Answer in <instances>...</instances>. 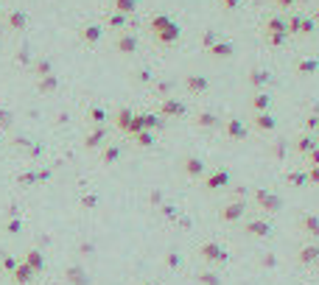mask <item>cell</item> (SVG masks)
<instances>
[{"instance_id":"1","label":"cell","mask_w":319,"mask_h":285,"mask_svg":"<svg viewBox=\"0 0 319 285\" xmlns=\"http://www.w3.org/2000/svg\"><path fill=\"white\" fill-rule=\"evenodd\" d=\"M255 199H258V204H261L266 213H277V210L283 207V199H280V196H275V193H269V190H258Z\"/></svg>"},{"instance_id":"2","label":"cell","mask_w":319,"mask_h":285,"mask_svg":"<svg viewBox=\"0 0 319 285\" xmlns=\"http://www.w3.org/2000/svg\"><path fill=\"white\" fill-rule=\"evenodd\" d=\"M199 255L205 257V260H210V263H224V260H227V252L221 249L219 243H205V246L199 249Z\"/></svg>"},{"instance_id":"3","label":"cell","mask_w":319,"mask_h":285,"mask_svg":"<svg viewBox=\"0 0 319 285\" xmlns=\"http://www.w3.org/2000/svg\"><path fill=\"white\" fill-rule=\"evenodd\" d=\"M247 232L252 238H269L272 235V224H266V221H249L247 224Z\"/></svg>"},{"instance_id":"4","label":"cell","mask_w":319,"mask_h":285,"mask_svg":"<svg viewBox=\"0 0 319 285\" xmlns=\"http://www.w3.org/2000/svg\"><path fill=\"white\" fill-rule=\"evenodd\" d=\"M266 34H286L289 36V31H286V20L283 17H272V20H266Z\"/></svg>"},{"instance_id":"5","label":"cell","mask_w":319,"mask_h":285,"mask_svg":"<svg viewBox=\"0 0 319 285\" xmlns=\"http://www.w3.org/2000/svg\"><path fill=\"white\" fill-rule=\"evenodd\" d=\"M317 257H319V246H303V249H300V263L314 266L317 263Z\"/></svg>"},{"instance_id":"6","label":"cell","mask_w":319,"mask_h":285,"mask_svg":"<svg viewBox=\"0 0 319 285\" xmlns=\"http://www.w3.org/2000/svg\"><path fill=\"white\" fill-rule=\"evenodd\" d=\"M238 218H244V204H230L221 213V221H238Z\"/></svg>"},{"instance_id":"7","label":"cell","mask_w":319,"mask_h":285,"mask_svg":"<svg viewBox=\"0 0 319 285\" xmlns=\"http://www.w3.org/2000/svg\"><path fill=\"white\" fill-rule=\"evenodd\" d=\"M303 229L308 232V235L319 238V215H305V218H303Z\"/></svg>"},{"instance_id":"8","label":"cell","mask_w":319,"mask_h":285,"mask_svg":"<svg viewBox=\"0 0 319 285\" xmlns=\"http://www.w3.org/2000/svg\"><path fill=\"white\" fill-rule=\"evenodd\" d=\"M255 126H258V129H266V132H272V129H275V118L261 112V115L255 118Z\"/></svg>"},{"instance_id":"9","label":"cell","mask_w":319,"mask_h":285,"mask_svg":"<svg viewBox=\"0 0 319 285\" xmlns=\"http://www.w3.org/2000/svg\"><path fill=\"white\" fill-rule=\"evenodd\" d=\"M252 104H255V109H261V112H263V109H269L272 98H269V95H266V93H258V95H255V101H252Z\"/></svg>"},{"instance_id":"10","label":"cell","mask_w":319,"mask_h":285,"mask_svg":"<svg viewBox=\"0 0 319 285\" xmlns=\"http://www.w3.org/2000/svg\"><path fill=\"white\" fill-rule=\"evenodd\" d=\"M317 67H319V62H317V59H303L297 70H300V73H314Z\"/></svg>"},{"instance_id":"11","label":"cell","mask_w":319,"mask_h":285,"mask_svg":"<svg viewBox=\"0 0 319 285\" xmlns=\"http://www.w3.org/2000/svg\"><path fill=\"white\" fill-rule=\"evenodd\" d=\"M286 182H291V185L303 187L305 182H308V173H289V176H286Z\"/></svg>"},{"instance_id":"12","label":"cell","mask_w":319,"mask_h":285,"mask_svg":"<svg viewBox=\"0 0 319 285\" xmlns=\"http://www.w3.org/2000/svg\"><path fill=\"white\" fill-rule=\"evenodd\" d=\"M14 280H17V283H28V280H31V269H28V266H20V269L14 271Z\"/></svg>"},{"instance_id":"13","label":"cell","mask_w":319,"mask_h":285,"mask_svg":"<svg viewBox=\"0 0 319 285\" xmlns=\"http://www.w3.org/2000/svg\"><path fill=\"white\" fill-rule=\"evenodd\" d=\"M199 283H202V285H221V277L207 271V274H202V277H199Z\"/></svg>"},{"instance_id":"14","label":"cell","mask_w":319,"mask_h":285,"mask_svg":"<svg viewBox=\"0 0 319 285\" xmlns=\"http://www.w3.org/2000/svg\"><path fill=\"white\" fill-rule=\"evenodd\" d=\"M213 53H216V56H233V45H216V48H213Z\"/></svg>"},{"instance_id":"15","label":"cell","mask_w":319,"mask_h":285,"mask_svg":"<svg viewBox=\"0 0 319 285\" xmlns=\"http://www.w3.org/2000/svg\"><path fill=\"white\" fill-rule=\"evenodd\" d=\"M115 8H121V11H132V8H135V0H115Z\"/></svg>"},{"instance_id":"16","label":"cell","mask_w":319,"mask_h":285,"mask_svg":"<svg viewBox=\"0 0 319 285\" xmlns=\"http://www.w3.org/2000/svg\"><path fill=\"white\" fill-rule=\"evenodd\" d=\"M263 81H269V73H263V70L252 73V84H263Z\"/></svg>"},{"instance_id":"17","label":"cell","mask_w":319,"mask_h":285,"mask_svg":"<svg viewBox=\"0 0 319 285\" xmlns=\"http://www.w3.org/2000/svg\"><path fill=\"white\" fill-rule=\"evenodd\" d=\"M230 135H233V137H244L247 132H244L241 123H230Z\"/></svg>"},{"instance_id":"18","label":"cell","mask_w":319,"mask_h":285,"mask_svg":"<svg viewBox=\"0 0 319 285\" xmlns=\"http://www.w3.org/2000/svg\"><path fill=\"white\" fill-rule=\"evenodd\" d=\"M219 185H227V173H216L210 182V187H219Z\"/></svg>"},{"instance_id":"19","label":"cell","mask_w":319,"mask_h":285,"mask_svg":"<svg viewBox=\"0 0 319 285\" xmlns=\"http://www.w3.org/2000/svg\"><path fill=\"white\" fill-rule=\"evenodd\" d=\"M28 263L34 266V269H42V257L36 255V252H31V257H28Z\"/></svg>"},{"instance_id":"20","label":"cell","mask_w":319,"mask_h":285,"mask_svg":"<svg viewBox=\"0 0 319 285\" xmlns=\"http://www.w3.org/2000/svg\"><path fill=\"white\" fill-rule=\"evenodd\" d=\"M314 145H317V142H314V140H308V137H303V140H300V151H311Z\"/></svg>"},{"instance_id":"21","label":"cell","mask_w":319,"mask_h":285,"mask_svg":"<svg viewBox=\"0 0 319 285\" xmlns=\"http://www.w3.org/2000/svg\"><path fill=\"white\" fill-rule=\"evenodd\" d=\"M311 31H314V20L303 17V31H300V34H311Z\"/></svg>"},{"instance_id":"22","label":"cell","mask_w":319,"mask_h":285,"mask_svg":"<svg viewBox=\"0 0 319 285\" xmlns=\"http://www.w3.org/2000/svg\"><path fill=\"white\" fill-rule=\"evenodd\" d=\"M266 39H269L272 45H280L286 39V34H266Z\"/></svg>"},{"instance_id":"23","label":"cell","mask_w":319,"mask_h":285,"mask_svg":"<svg viewBox=\"0 0 319 285\" xmlns=\"http://www.w3.org/2000/svg\"><path fill=\"white\" fill-rule=\"evenodd\" d=\"M261 266H269V269H275V266H277V257H275V255H266V257L261 260Z\"/></svg>"},{"instance_id":"24","label":"cell","mask_w":319,"mask_h":285,"mask_svg":"<svg viewBox=\"0 0 319 285\" xmlns=\"http://www.w3.org/2000/svg\"><path fill=\"white\" fill-rule=\"evenodd\" d=\"M84 36H87V39H92V42H95V39H98V36H101V31H98V28H87V31H84Z\"/></svg>"},{"instance_id":"25","label":"cell","mask_w":319,"mask_h":285,"mask_svg":"<svg viewBox=\"0 0 319 285\" xmlns=\"http://www.w3.org/2000/svg\"><path fill=\"white\" fill-rule=\"evenodd\" d=\"M308 179L319 185V165H311V173H308Z\"/></svg>"},{"instance_id":"26","label":"cell","mask_w":319,"mask_h":285,"mask_svg":"<svg viewBox=\"0 0 319 285\" xmlns=\"http://www.w3.org/2000/svg\"><path fill=\"white\" fill-rule=\"evenodd\" d=\"M121 48H123V50H132V48H135V39H129V36H123V39H121Z\"/></svg>"},{"instance_id":"27","label":"cell","mask_w":319,"mask_h":285,"mask_svg":"<svg viewBox=\"0 0 319 285\" xmlns=\"http://www.w3.org/2000/svg\"><path fill=\"white\" fill-rule=\"evenodd\" d=\"M308 159H311V165H319V148H311V154H308Z\"/></svg>"},{"instance_id":"28","label":"cell","mask_w":319,"mask_h":285,"mask_svg":"<svg viewBox=\"0 0 319 285\" xmlns=\"http://www.w3.org/2000/svg\"><path fill=\"white\" fill-rule=\"evenodd\" d=\"M238 3H241V0H224V8L233 11V8H238Z\"/></svg>"},{"instance_id":"29","label":"cell","mask_w":319,"mask_h":285,"mask_svg":"<svg viewBox=\"0 0 319 285\" xmlns=\"http://www.w3.org/2000/svg\"><path fill=\"white\" fill-rule=\"evenodd\" d=\"M277 3H280V6H286V8H289L291 3H297V0H277Z\"/></svg>"},{"instance_id":"30","label":"cell","mask_w":319,"mask_h":285,"mask_svg":"<svg viewBox=\"0 0 319 285\" xmlns=\"http://www.w3.org/2000/svg\"><path fill=\"white\" fill-rule=\"evenodd\" d=\"M317 266H319V257H317Z\"/></svg>"},{"instance_id":"31","label":"cell","mask_w":319,"mask_h":285,"mask_svg":"<svg viewBox=\"0 0 319 285\" xmlns=\"http://www.w3.org/2000/svg\"><path fill=\"white\" fill-rule=\"evenodd\" d=\"M317 20H319V11H317Z\"/></svg>"},{"instance_id":"32","label":"cell","mask_w":319,"mask_h":285,"mask_svg":"<svg viewBox=\"0 0 319 285\" xmlns=\"http://www.w3.org/2000/svg\"><path fill=\"white\" fill-rule=\"evenodd\" d=\"M297 3H303V0H297Z\"/></svg>"},{"instance_id":"33","label":"cell","mask_w":319,"mask_h":285,"mask_svg":"<svg viewBox=\"0 0 319 285\" xmlns=\"http://www.w3.org/2000/svg\"><path fill=\"white\" fill-rule=\"evenodd\" d=\"M149 285H154V283H149Z\"/></svg>"}]
</instances>
